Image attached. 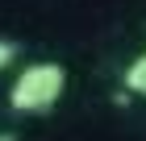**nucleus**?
<instances>
[{
  "label": "nucleus",
  "mask_w": 146,
  "mask_h": 141,
  "mask_svg": "<svg viewBox=\"0 0 146 141\" xmlns=\"http://www.w3.org/2000/svg\"><path fill=\"white\" fill-rule=\"evenodd\" d=\"M17 54H21V46L13 42V37H0V71H9L17 62Z\"/></svg>",
  "instance_id": "3"
},
{
  "label": "nucleus",
  "mask_w": 146,
  "mask_h": 141,
  "mask_svg": "<svg viewBox=\"0 0 146 141\" xmlns=\"http://www.w3.org/2000/svg\"><path fill=\"white\" fill-rule=\"evenodd\" d=\"M121 83H125V91H129V96L146 100V50H142V54H138V58H134L129 66H125Z\"/></svg>",
  "instance_id": "2"
},
{
  "label": "nucleus",
  "mask_w": 146,
  "mask_h": 141,
  "mask_svg": "<svg viewBox=\"0 0 146 141\" xmlns=\"http://www.w3.org/2000/svg\"><path fill=\"white\" fill-rule=\"evenodd\" d=\"M63 91H67L63 62H29L9 87V108L25 112V116H38V112L54 108L58 100H63Z\"/></svg>",
  "instance_id": "1"
},
{
  "label": "nucleus",
  "mask_w": 146,
  "mask_h": 141,
  "mask_svg": "<svg viewBox=\"0 0 146 141\" xmlns=\"http://www.w3.org/2000/svg\"><path fill=\"white\" fill-rule=\"evenodd\" d=\"M0 141H13V133H0Z\"/></svg>",
  "instance_id": "4"
}]
</instances>
